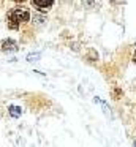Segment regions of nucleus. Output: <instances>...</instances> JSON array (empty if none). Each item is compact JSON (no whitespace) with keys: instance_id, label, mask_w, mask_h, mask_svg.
<instances>
[{"instance_id":"nucleus-4","label":"nucleus","mask_w":136,"mask_h":147,"mask_svg":"<svg viewBox=\"0 0 136 147\" xmlns=\"http://www.w3.org/2000/svg\"><path fill=\"white\" fill-rule=\"evenodd\" d=\"M19 114H21V109L16 108V106H13V108H11V115H14V117H16V115H19Z\"/></svg>"},{"instance_id":"nucleus-2","label":"nucleus","mask_w":136,"mask_h":147,"mask_svg":"<svg viewBox=\"0 0 136 147\" xmlns=\"http://www.w3.org/2000/svg\"><path fill=\"white\" fill-rule=\"evenodd\" d=\"M32 3H33V7L40 8L41 11H44L46 8H51L54 3V0H32Z\"/></svg>"},{"instance_id":"nucleus-5","label":"nucleus","mask_w":136,"mask_h":147,"mask_svg":"<svg viewBox=\"0 0 136 147\" xmlns=\"http://www.w3.org/2000/svg\"><path fill=\"white\" fill-rule=\"evenodd\" d=\"M13 2H24V0H13Z\"/></svg>"},{"instance_id":"nucleus-1","label":"nucleus","mask_w":136,"mask_h":147,"mask_svg":"<svg viewBox=\"0 0 136 147\" xmlns=\"http://www.w3.org/2000/svg\"><path fill=\"white\" fill-rule=\"evenodd\" d=\"M28 18H30V13H28V10L24 7H14L8 11V14H6V21H8V26L11 27V29H19L21 24L27 22Z\"/></svg>"},{"instance_id":"nucleus-3","label":"nucleus","mask_w":136,"mask_h":147,"mask_svg":"<svg viewBox=\"0 0 136 147\" xmlns=\"http://www.w3.org/2000/svg\"><path fill=\"white\" fill-rule=\"evenodd\" d=\"M16 43L11 40H5V41L0 43V51H16Z\"/></svg>"}]
</instances>
